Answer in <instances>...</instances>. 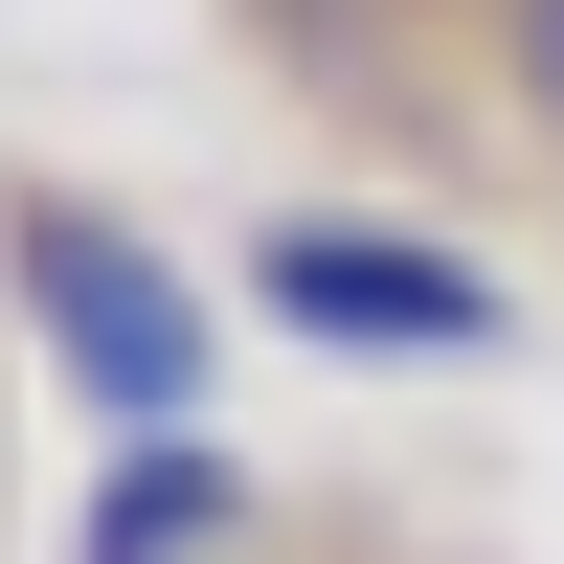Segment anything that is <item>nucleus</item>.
<instances>
[{
    "instance_id": "f257e3e1",
    "label": "nucleus",
    "mask_w": 564,
    "mask_h": 564,
    "mask_svg": "<svg viewBox=\"0 0 564 564\" xmlns=\"http://www.w3.org/2000/svg\"><path fill=\"white\" fill-rule=\"evenodd\" d=\"M0 294H23L45 384H68L113 452H181V430H204L226 316H204V271H181L159 226H113V204H0Z\"/></svg>"
},
{
    "instance_id": "f03ea898",
    "label": "nucleus",
    "mask_w": 564,
    "mask_h": 564,
    "mask_svg": "<svg viewBox=\"0 0 564 564\" xmlns=\"http://www.w3.org/2000/svg\"><path fill=\"white\" fill-rule=\"evenodd\" d=\"M249 316L316 361H497L520 339V294H497L452 226H271L249 249Z\"/></svg>"
},
{
    "instance_id": "7ed1b4c3",
    "label": "nucleus",
    "mask_w": 564,
    "mask_h": 564,
    "mask_svg": "<svg viewBox=\"0 0 564 564\" xmlns=\"http://www.w3.org/2000/svg\"><path fill=\"white\" fill-rule=\"evenodd\" d=\"M226 542H249V475L204 430L181 452H90V497H68V564H226Z\"/></svg>"
},
{
    "instance_id": "20e7f679",
    "label": "nucleus",
    "mask_w": 564,
    "mask_h": 564,
    "mask_svg": "<svg viewBox=\"0 0 564 564\" xmlns=\"http://www.w3.org/2000/svg\"><path fill=\"white\" fill-rule=\"evenodd\" d=\"M475 23H497V90H520V135L564 159V0H475Z\"/></svg>"
},
{
    "instance_id": "39448f33",
    "label": "nucleus",
    "mask_w": 564,
    "mask_h": 564,
    "mask_svg": "<svg viewBox=\"0 0 564 564\" xmlns=\"http://www.w3.org/2000/svg\"><path fill=\"white\" fill-rule=\"evenodd\" d=\"M316 23H361V0H316Z\"/></svg>"
}]
</instances>
